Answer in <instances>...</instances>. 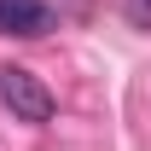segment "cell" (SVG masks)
Wrapping results in <instances>:
<instances>
[{
    "label": "cell",
    "mask_w": 151,
    "mask_h": 151,
    "mask_svg": "<svg viewBox=\"0 0 151 151\" xmlns=\"http://www.w3.org/2000/svg\"><path fill=\"white\" fill-rule=\"evenodd\" d=\"M0 105L18 116V122H47V116H52V87H47L35 70L6 64V70H0Z\"/></svg>",
    "instance_id": "6da1fadb"
},
{
    "label": "cell",
    "mask_w": 151,
    "mask_h": 151,
    "mask_svg": "<svg viewBox=\"0 0 151 151\" xmlns=\"http://www.w3.org/2000/svg\"><path fill=\"white\" fill-rule=\"evenodd\" d=\"M122 18L134 29H151V0H122Z\"/></svg>",
    "instance_id": "3957f363"
},
{
    "label": "cell",
    "mask_w": 151,
    "mask_h": 151,
    "mask_svg": "<svg viewBox=\"0 0 151 151\" xmlns=\"http://www.w3.org/2000/svg\"><path fill=\"white\" fill-rule=\"evenodd\" d=\"M52 29V12L47 0H0V35H18V41H35Z\"/></svg>",
    "instance_id": "7a4b0ae2"
}]
</instances>
